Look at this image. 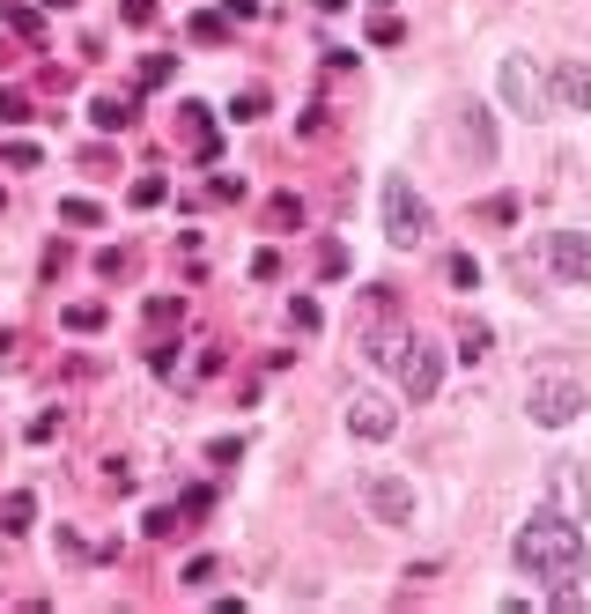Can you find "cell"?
Segmentation results:
<instances>
[{
  "label": "cell",
  "mask_w": 591,
  "mask_h": 614,
  "mask_svg": "<svg viewBox=\"0 0 591 614\" xmlns=\"http://www.w3.org/2000/svg\"><path fill=\"white\" fill-rule=\"evenodd\" d=\"M518 570H532L547 592H569V585H577V570H584V533H577V518H562V511L525 518V526H518Z\"/></svg>",
  "instance_id": "cell-1"
},
{
  "label": "cell",
  "mask_w": 591,
  "mask_h": 614,
  "mask_svg": "<svg viewBox=\"0 0 591 614\" xmlns=\"http://www.w3.org/2000/svg\"><path fill=\"white\" fill-rule=\"evenodd\" d=\"M370 356L392 363V378H399L407 400H429L436 385H444V356H436V341H422V333H377Z\"/></svg>",
  "instance_id": "cell-2"
},
{
  "label": "cell",
  "mask_w": 591,
  "mask_h": 614,
  "mask_svg": "<svg viewBox=\"0 0 591 614\" xmlns=\"http://www.w3.org/2000/svg\"><path fill=\"white\" fill-rule=\"evenodd\" d=\"M525 407H532V422H540V430H562V422L584 415V378H569V370H540Z\"/></svg>",
  "instance_id": "cell-3"
},
{
  "label": "cell",
  "mask_w": 591,
  "mask_h": 614,
  "mask_svg": "<svg viewBox=\"0 0 591 614\" xmlns=\"http://www.w3.org/2000/svg\"><path fill=\"white\" fill-rule=\"evenodd\" d=\"M385 237L399 252H414L429 237V208H422V193H414L407 178H385Z\"/></svg>",
  "instance_id": "cell-4"
},
{
  "label": "cell",
  "mask_w": 591,
  "mask_h": 614,
  "mask_svg": "<svg viewBox=\"0 0 591 614\" xmlns=\"http://www.w3.org/2000/svg\"><path fill=\"white\" fill-rule=\"evenodd\" d=\"M540 252H547V267H555V282H577V289L591 282V237L584 230H555Z\"/></svg>",
  "instance_id": "cell-5"
},
{
  "label": "cell",
  "mask_w": 591,
  "mask_h": 614,
  "mask_svg": "<svg viewBox=\"0 0 591 614\" xmlns=\"http://www.w3.org/2000/svg\"><path fill=\"white\" fill-rule=\"evenodd\" d=\"M399 430V407L385 400V393H355L348 400V437H362V444H385Z\"/></svg>",
  "instance_id": "cell-6"
},
{
  "label": "cell",
  "mask_w": 591,
  "mask_h": 614,
  "mask_svg": "<svg viewBox=\"0 0 591 614\" xmlns=\"http://www.w3.org/2000/svg\"><path fill=\"white\" fill-rule=\"evenodd\" d=\"M370 511L385 518V526H407V518H414V489H407L399 474H377V481H370Z\"/></svg>",
  "instance_id": "cell-7"
},
{
  "label": "cell",
  "mask_w": 591,
  "mask_h": 614,
  "mask_svg": "<svg viewBox=\"0 0 591 614\" xmlns=\"http://www.w3.org/2000/svg\"><path fill=\"white\" fill-rule=\"evenodd\" d=\"M503 104L510 111H540V74H532V60H503Z\"/></svg>",
  "instance_id": "cell-8"
},
{
  "label": "cell",
  "mask_w": 591,
  "mask_h": 614,
  "mask_svg": "<svg viewBox=\"0 0 591 614\" xmlns=\"http://www.w3.org/2000/svg\"><path fill=\"white\" fill-rule=\"evenodd\" d=\"M547 82H555V104H569V111H591V67H584V60H562L555 74H547Z\"/></svg>",
  "instance_id": "cell-9"
},
{
  "label": "cell",
  "mask_w": 591,
  "mask_h": 614,
  "mask_svg": "<svg viewBox=\"0 0 591 614\" xmlns=\"http://www.w3.org/2000/svg\"><path fill=\"white\" fill-rule=\"evenodd\" d=\"M555 496H562V518H577V511H584V481H577V467H562V474H555Z\"/></svg>",
  "instance_id": "cell-10"
},
{
  "label": "cell",
  "mask_w": 591,
  "mask_h": 614,
  "mask_svg": "<svg viewBox=\"0 0 591 614\" xmlns=\"http://www.w3.org/2000/svg\"><path fill=\"white\" fill-rule=\"evenodd\" d=\"M30 518H37L30 496H8V504H0V526H8V533H30Z\"/></svg>",
  "instance_id": "cell-11"
},
{
  "label": "cell",
  "mask_w": 591,
  "mask_h": 614,
  "mask_svg": "<svg viewBox=\"0 0 591 614\" xmlns=\"http://www.w3.org/2000/svg\"><path fill=\"white\" fill-rule=\"evenodd\" d=\"M60 222H74V230H97V222H104V208H97V200H67V208H60Z\"/></svg>",
  "instance_id": "cell-12"
},
{
  "label": "cell",
  "mask_w": 591,
  "mask_h": 614,
  "mask_svg": "<svg viewBox=\"0 0 591 614\" xmlns=\"http://www.w3.org/2000/svg\"><path fill=\"white\" fill-rule=\"evenodd\" d=\"M488 348H495V341H488V326H466V333H459V356H466V363H481Z\"/></svg>",
  "instance_id": "cell-13"
},
{
  "label": "cell",
  "mask_w": 591,
  "mask_h": 614,
  "mask_svg": "<svg viewBox=\"0 0 591 614\" xmlns=\"http://www.w3.org/2000/svg\"><path fill=\"white\" fill-rule=\"evenodd\" d=\"M67 326H74V333H97V326H104V311H97V304H74V311H67Z\"/></svg>",
  "instance_id": "cell-14"
},
{
  "label": "cell",
  "mask_w": 591,
  "mask_h": 614,
  "mask_svg": "<svg viewBox=\"0 0 591 614\" xmlns=\"http://www.w3.org/2000/svg\"><path fill=\"white\" fill-rule=\"evenodd\" d=\"M289 319H296V333H318V304H311V296H296Z\"/></svg>",
  "instance_id": "cell-15"
},
{
  "label": "cell",
  "mask_w": 591,
  "mask_h": 614,
  "mask_svg": "<svg viewBox=\"0 0 591 614\" xmlns=\"http://www.w3.org/2000/svg\"><path fill=\"white\" fill-rule=\"evenodd\" d=\"M89 111H97V126H126V104H119V97H97Z\"/></svg>",
  "instance_id": "cell-16"
},
{
  "label": "cell",
  "mask_w": 591,
  "mask_h": 614,
  "mask_svg": "<svg viewBox=\"0 0 591 614\" xmlns=\"http://www.w3.org/2000/svg\"><path fill=\"white\" fill-rule=\"evenodd\" d=\"M23 111H30L23 89H0V119H23Z\"/></svg>",
  "instance_id": "cell-17"
},
{
  "label": "cell",
  "mask_w": 591,
  "mask_h": 614,
  "mask_svg": "<svg viewBox=\"0 0 591 614\" xmlns=\"http://www.w3.org/2000/svg\"><path fill=\"white\" fill-rule=\"evenodd\" d=\"M52 8H74V0H52Z\"/></svg>",
  "instance_id": "cell-18"
}]
</instances>
